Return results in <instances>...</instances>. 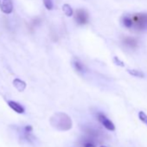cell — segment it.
I'll return each instance as SVG.
<instances>
[{"mask_svg": "<svg viewBox=\"0 0 147 147\" xmlns=\"http://www.w3.org/2000/svg\"><path fill=\"white\" fill-rule=\"evenodd\" d=\"M43 4L46 7L47 10L50 11L53 9V2H52V0H43Z\"/></svg>", "mask_w": 147, "mask_h": 147, "instance_id": "16", "label": "cell"}, {"mask_svg": "<svg viewBox=\"0 0 147 147\" xmlns=\"http://www.w3.org/2000/svg\"><path fill=\"white\" fill-rule=\"evenodd\" d=\"M97 119L99 120V122L108 131H115V125L113 123L112 120H110L104 113H97Z\"/></svg>", "mask_w": 147, "mask_h": 147, "instance_id": "3", "label": "cell"}, {"mask_svg": "<svg viewBox=\"0 0 147 147\" xmlns=\"http://www.w3.org/2000/svg\"><path fill=\"white\" fill-rule=\"evenodd\" d=\"M74 67H75V69L79 73H83L86 70L84 64L82 61H80L79 60H76L74 61Z\"/></svg>", "mask_w": 147, "mask_h": 147, "instance_id": "11", "label": "cell"}, {"mask_svg": "<svg viewBox=\"0 0 147 147\" xmlns=\"http://www.w3.org/2000/svg\"><path fill=\"white\" fill-rule=\"evenodd\" d=\"M33 131V127L31 125H25L23 129V138L27 141V142H33L35 140V137L32 134Z\"/></svg>", "mask_w": 147, "mask_h": 147, "instance_id": "5", "label": "cell"}, {"mask_svg": "<svg viewBox=\"0 0 147 147\" xmlns=\"http://www.w3.org/2000/svg\"><path fill=\"white\" fill-rule=\"evenodd\" d=\"M128 73L130 74V75H131L132 76H135V77L143 78L144 76V75L140 70H137V69H128Z\"/></svg>", "mask_w": 147, "mask_h": 147, "instance_id": "13", "label": "cell"}, {"mask_svg": "<svg viewBox=\"0 0 147 147\" xmlns=\"http://www.w3.org/2000/svg\"><path fill=\"white\" fill-rule=\"evenodd\" d=\"M122 23L125 27L126 28H131L132 27V22L131 19V17H124L122 19Z\"/></svg>", "mask_w": 147, "mask_h": 147, "instance_id": "14", "label": "cell"}, {"mask_svg": "<svg viewBox=\"0 0 147 147\" xmlns=\"http://www.w3.org/2000/svg\"><path fill=\"white\" fill-rule=\"evenodd\" d=\"M13 85L15 87V88L18 91V92H24L26 88V82L18 79V78H16L14 81H13Z\"/></svg>", "mask_w": 147, "mask_h": 147, "instance_id": "8", "label": "cell"}, {"mask_svg": "<svg viewBox=\"0 0 147 147\" xmlns=\"http://www.w3.org/2000/svg\"><path fill=\"white\" fill-rule=\"evenodd\" d=\"M82 147H96V142L88 138H84L82 141Z\"/></svg>", "mask_w": 147, "mask_h": 147, "instance_id": "10", "label": "cell"}, {"mask_svg": "<svg viewBox=\"0 0 147 147\" xmlns=\"http://www.w3.org/2000/svg\"><path fill=\"white\" fill-rule=\"evenodd\" d=\"M114 61H115V63L116 64H118V65H119V66H124V64H123V62L121 61H119L117 57H114Z\"/></svg>", "mask_w": 147, "mask_h": 147, "instance_id": "17", "label": "cell"}, {"mask_svg": "<svg viewBox=\"0 0 147 147\" xmlns=\"http://www.w3.org/2000/svg\"><path fill=\"white\" fill-rule=\"evenodd\" d=\"M76 21L80 25H84L88 22V14L85 10L80 9L76 11Z\"/></svg>", "mask_w": 147, "mask_h": 147, "instance_id": "4", "label": "cell"}, {"mask_svg": "<svg viewBox=\"0 0 147 147\" xmlns=\"http://www.w3.org/2000/svg\"><path fill=\"white\" fill-rule=\"evenodd\" d=\"M132 26L138 30H144L147 27V13H136L131 17Z\"/></svg>", "mask_w": 147, "mask_h": 147, "instance_id": "2", "label": "cell"}, {"mask_svg": "<svg viewBox=\"0 0 147 147\" xmlns=\"http://www.w3.org/2000/svg\"><path fill=\"white\" fill-rule=\"evenodd\" d=\"M0 9L5 14H10L13 11V5L11 0H0Z\"/></svg>", "mask_w": 147, "mask_h": 147, "instance_id": "6", "label": "cell"}, {"mask_svg": "<svg viewBox=\"0 0 147 147\" xmlns=\"http://www.w3.org/2000/svg\"><path fill=\"white\" fill-rule=\"evenodd\" d=\"M8 106L14 111V112H16V113H24V112H25V109L24 108V107L23 106H21L18 102H17V101H14V100H10V101H8Z\"/></svg>", "mask_w": 147, "mask_h": 147, "instance_id": "7", "label": "cell"}, {"mask_svg": "<svg viewBox=\"0 0 147 147\" xmlns=\"http://www.w3.org/2000/svg\"><path fill=\"white\" fill-rule=\"evenodd\" d=\"M123 42L126 46H128L130 48H136L138 45L137 40L133 37H125Z\"/></svg>", "mask_w": 147, "mask_h": 147, "instance_id": "9", "label": "cell"}, {"mask_svg": "<svg viewBox=\"0 0 147 147\" xmlns=\"http://www.w3.org/2000/svg\"><path fill=\"white\" fill-rule=\"evenodd\" d=\"M138 119H140V121H142L144 124H145L147 125V114L144 112L140 111L138 113Z\"/></svg>", "mask_w": 147, "mask_h": 147, "instance_id": "15", "label": "cell"}, {"mask_svg": "<svg viewBox=\"0 0 147 147\" xmlns=\"http://www.w3.org/2000/svg\"><path fill=\"white\" fill-rule=\"evenodd\" d=\"M100 147H107V146H104V145H102V146H100Z\"/></svg>", "mask_w": 147, "mask_h": 147, "instance_id": "18", "label": "cell"}, {"mask_svg": "<svg viewBox=\"0 0 147 147\" xmlns=\"http://www.w3.org/2000/svg\"><path fill=\"white\" fill-rule=\"evenodd\" d=\"M62 11H63V12L65 13V15H66L67 17H71V16H73L74 11H73V9L71 8V6H70L69 5H67V4L63 5V6H62Z\"/></svg>", "mask_w": 147, "mask_h": 147, "instance_id": "12", "label": "cell"}, {"mask_svg": "<svg viewBox=\"0 0 147 147\" xmlns=\"http://www.w3.org/2000/svg\"><path fill=\"white\" fill-rule=\"evenodd\" d=\"M49 123L55 129L61 131H68L73 126L71 118L67 114L61 112L55 113V114H53L49 119Z\"/></svg>", "mask_w": 147, "mask_h": 147, "instance_id": "1", "label": "cell"}]
</instances>
